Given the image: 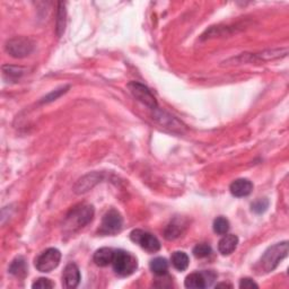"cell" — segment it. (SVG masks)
Returning a JSON list of instances; mask_svg holds the SVG:
<instances>
[{
	"label": "cell",
	"mask_w": 289,
	"mask_h": 289,
	"mask_svg": "<svg viewBox=\"0 0 289 289\" xmlns=\"http://www.w3.org/2000/svg\"><path fill=\"white\" fill-rule=\"evenodd\" d=\"M94 217V208L93 206L87 204H80L75 206L74 208L68 212V215L64 219L63 230L68 234H74L79 231L80 228H84L86 225L93 220Z\"/></svg>",
	"instance_id": "cell-1"
},
{
	"label": "cell",
	"mask_w": 289,
	"mask_h": 289,
	"mask_svg": "<svg viewBox=\"0 0 289 289\" xmlns=\"http://www.w3.org/2000/svg\"><path fill=\"white\" fill-rule=\"evenodd\" d=\"M288 255V242L278 243L274 247H270L265 251L260 260V270L263 272L274 271L278 264Z\"/></svg>",
	"instance_id": "cell-2"
},
{
	"label": "cell",
	"mask_w": 289,
	"mask_h": 289,
	"mask_svg": "<svg viewBox=\"0 0 289 289\" xmlns=\"http://www.w3.org/2000/svg\"><path fill=\"white\" fill-rule=\"evenodd\" d=\"M112 266L116 274L120 277H129L138 268L137 259L124 250H116L112 261Z\"/></svg>",
	"instance_id": "cell-3"
},
{
	"label": "cell",
	"mask_w": 289,
	"mask_h": 289,
	"mask_svg": "<svg viewBox=\"0 0 289 289\" xmlns=\"http://www.w3.org/2000/svg\"><path fill=\"white\" fill-rule=\"evenodd\" d=\"M60 260H61L60 251L50 248L37 256L35 260V268L40 272H51L59 265Z\"/></svg>",
	"instance_id": "cell-4"
},
{
	"label": "cell",
	"mask_w": 289,
	"mask_h": 289,
	"mask_svg": "<svg viewBox=\"0 0 289 289\" xmlns=\"http://www.w3.org/2000/svg\"><path fill=\"white\" fill-rule=\"evenodd\" d=\"M34 49V43L29 37H15L6 43V51L14 58H25L30 56Z\"/></svg>",
	"instance_id": "cell-5"
},
{
	"label": "cell",
	"mask_w": 289,
	"mask_h": 289,
	"mask_svg": "<svg viewBox=\"0 0 289 289\" xmlns=\"http://www.w3.org/2000/svg\"><path fill=\"white\" fill-rule=\"evenodd\" d=\"M122 225H123L122 216L120 215V212L118 210L111 209L103 216L99 232L100 234H102V235H114V234H117L121 231Z\"/></svg>",
	"instance_id": "cell-6"
},
{
	"label": "cell",
	"mask_w": 289,
	"mask_h": 289,
	"mask_svg": "<svg viewBox=\"0 0 289 289\" xmlns=\"http://www.w3.org/2000/svg\"><path fill=\"white\" fill-rule=\"evenodd\" d=\"M130 238L141 249L149 253H155L161 250V243L156 236L143 230H135L130 233Z\"/></svg>",
	"instance_id": "cell-7"
},
{
	"label": "cell",
	"mask_w": 289,
	"mask_h": 289,
	"mask_svg": "<svg viewBox=\"0 0 289 289\" xmlns=\"http://www.w3.org/2000/svg\"><path fill=\"white\" fill-rule=\"evenodd\" d=\"M128 88L135 99H137L143 104L151 108V110H156L157 101L148 87L138 83V81H131V83L128 84Z\"/></svg>",
	"instance_id": "cell-8"
},
{
	"label": "cell",
	"mask_w": 289,
	"mask_h": 289,
	"mask_svg": "<svg viewBox=\"0 0 289 289\" xmlns=\"http://www.w3.org/2000/svg\"><path fill=\"white\" fill-rule=\"evenodd\" d=\"M215 278L216 275L212 271L193 272L185 278L184 286L187 288H206L211 286Z\"/></svg>",
	"instance_id": "cell-9"
},
{
	"label": "cell",
	"mask_w": 289,
	"mask_h": 289,
	"mask_svg": "<svg viewBox=\"0 0 289 289\" xmlns=\"http://www.w3.org/2000/svg\"><path fill=\"white\" fill-rule=\"evenodd\" d=\"M101 180H102L101 173L94 172L87 174V175L81 177L79 181L75 184L74 191L77 194H84L94 188L97 183L101 182Z\"/></svg>",
	"instance_id": "cell-10"
},
{
	"label": "cell",
	"mask_w": 289,
	"mask_h": 289,
	"mask_svg": "<svg viewBox=\"0 0 289 289\" xmlns=\"http://www.w3.org/2000/svg\"><path fill=\"white\" fill-rule=\"evenodd\" d=\"M80 271L75 263H69L66 265L62 274V285L64 288L74 289L79 285L80 282Z\"/></svg>",
	"instance_id": "cell-11"
},
{
	"label": "cell",
	"mask_w": 289,
	"mask_h": 289,
	"mask_svg": "<svg viewBox=\"0 0 289 289\" xmlns=\"http://www.w3.org/2000/svg\"><path fill=\"white\" fill-rule=\"evenodd\" d=\"M231 193L234 195V197L237 198H242V197H247L253 190V184L251 181H249L248 179H238L235 180L230 187Z\"/></svg>",
	"instance_id": "cell-12"
},
{
	"label": "cell",
	"mask_w": 289,
	"mask_h": 289,
	"mask_svg": "<svg viewBox=\"0 0 289 289\" xmlns=\"http://www.w3.org/2000/svg\"><path fill=\"white\" fill-rule=\"evenodd\" d=\"M154 111H156L154 113V118L157 120L158 123H161L163 125V127L170 128L171 130H173V131H176V130H179L180 132H182L183 125L182 123H180L175 118L168 116V114L165 112L157 111V108Z\"/></svg>",
	"instance_id": "cell-13"
},
{
	"label": "cell",
	"mask_w": 289,
	"mask_h": 289,
	"mask_svg": "<svg viewBox=\"0 0 289 289\" xmlns=\"http://www.w3.org/2000/svg\"><path fill=\"white\" fill-rule=\"evenodd\" d=\"M238 244V237L233 234H225L218 243V250L223 255H230L236 250Z\"/></svg>",
	"instance_id": "cell-14"
},
{
	"label": "cell",
	"mask_w": 289,
	"mask_h": 289,
	"mask_svg": "<svg viewBox=\"0 0 289 289\" xmlns=\"http://www.w3.org/2000/svg\"><path fill=\"white\" fill-rule=\"evenodd\" d=\"M114 251L116 250H112L110 248H102L96 251L93 260L99 266H107L108 264H112Z\"/></svg>",
	"instance_id": "cell-15"
},
{
	"label": "cell",
	"mask_w": 289,
	"mask_h": 289,
	"mask_svg": "<svg viewBox=\"0 0 289 289\" xmlns=\"http://www.w3.org/2000/svg\"><path fill=\"white\" fill-rule=\"evenodd\" d=\"M27 264L23 256L16 258L9 266V274L17 278H24L27 275Z\"/></svg>",
	"instance_id": "cell-16"
},
{
	"label": "cell",
	"mask_w": 289,
	"mask_h": 289,
	"mask_svg": "<svg viewBox=\"0 0 289 289\" xmlns=\"http://www.w3.org/2000/svg\"><path fill=\"white\" fill-rule=\"evenodd\" d=\"M171 261L174 268L179 271L187 270L190 263L188 254L185 252H182V251H176V252H174L171 256Z\"/></svg>",
	"instance_id": "cell-17"
},
{
	"label": "cell",
	"mask_w": 289,
	"mask_h": 289,
	"mask_svg": "<svg viewBox=\"0 0 289 289\" xmlns=\"http://www.w3.org/2000/svg\"><path fill=\"white\" fill-rule=\"evenodd\" d=\"M25 74V69L17 66H6L3 67V76L4 78L8 81H17L20 79L21 76Z\"/></svg>",
	"instance_id": "cell-18"
},
{
	"label": "cell",
	"mask_w": 289,
	"mask_h": 289,
	"mask_svg": "<svg viewBox=\"0 0 289 289\" xmlns=\"http://www.w3.org/2000/svg\"><path fill=\"white\" fill-rule=\"evenodd\" d=\"M183 228L184 226L181 223H179L177 220H174L165 228L164 236L166 239H170V241H172V239H175L181 236V234L183 233Z\"/></svg>",
	"instance_id": "cell-19"
},
{
	"label": "cell",
	"mask_w": 289,
	"mask_h": 289,
	"mask_svg": "<svg viewBox=\"0 0 289 289\" xmlns=\"http://www.w3.org/2000/svg\"><path fill=\"white\" fill-rule=\"evenodd\" d=\"M150 270L156 276H165L168 270V262L165 258H156L151 260Z\"/></svg>",
	"instance_id": "cell-20"
},
{
	"label": "cell",
	"mask_w": 289,
	"mask_h": 289,
	"mask_svg": "<svg viewBox=\"0 0 289 289\" xmlns=\"http://www.w3.org/2000/svg\"><path fill=\"white\" fill-rule=\"evenodd\" d=\"M57 17V34L60 36L64 32V26H66V8L63 3H59Z\"/></svg>",
	"instance_id": "cell-21"
},
{
	"label": "cell",
	"mask_w": 289,
	"mask_h": 289,
	"mask_svg": "<svg viewBox=\"0 0 289 289\" xmlns=\"http://www.w3.org/2000/svg\"><path fill=\"white\" fill-rule=\"evenodd\" d=\"M214 231L218 235H225L230 231V221L225 217H217L214 221Z\"/></svg>",
	"instance_id": "cell-22"
},
{
	"label": "cell",
	"mask_w": 289,
	"mask_h": 289,
	"mask_svg": "<svg viewBox=\"0 0 289 289\" xmlns=\"http://www.w3.org/2000/svg\"><path fill=\"white\" fill-rule=\"evenodd\" d=\"M192 253H193L195 258L204 259V258H207L208 255H210L211 248H210V245H208V244L201 243V244L195 245V247L193 248Z\"/></svg>",
	"instance_id": "cell-23"
},
{
	"label": "cell",
	"mask_w": 289,
	"mask_h": 289,
	"mask_svg": "<svg viewBox=\"0 0 289 289\" xmlns=\"http://www.w3.org/2000/svg\"><path fill=\"white\" fill-rule=\"evenodd\" d=\"M269 207V201L266 199H259L252 204V211L255 214H262Z\"/></svg>",
	"instance_id": "cell-24"
},
{
	"label": "cell",
	"mask_w": 289,
	"mask_h": 289,
	"mask_svg": "<svg viewBox=\"0 0 289 289\" xmlns=\"http://www.w3.org/2000/svg\"><path fill=\"white\" fill-rule=\"evenodd\" d=\"M32 287L37 289H49L53 288L54 283L50 279H48V278H40V279H37L33 285H32Z\"/></svg>",
	"instance_id": "cell-25"
},
{
	"label": "cell",
	"mask_w": 289,
	"mask_h": 289,
	"mask_svg": "<svg viewBox=\"0 0 289 289\" xmlns=\"http://www.w3.org/2000/svg\"><path fill=\"white\" fill-rule=\"evenodd\" d=\"M259 285L255 281H253L251 278H244L241 281H239V288L244 289H250V288H258Z\"/></svg>",
	"instance_id": "cell-26"
},
{
	"label": "cell",
	"mask_w": 289,
	"mask_h": 289,
	"mask_svg": "<svg viewBox=\"0 0 289 289\" xmlns=\"http://www.w3.org/2000/svg\"><path fill=\"white\" fill-rule=\"evenodd\" d=\"M66 92V88H62L61 91H54L52 93H50L47 97H45V102H50V101H53V100H57L58 97L63 94V93Z\"/></svg>",
	"instance_id": "cell-27"
},
{
	"label": "cell",
	"mask_w": 289,
	"mask_h": 289,
	"mask_svg": "<svg viewBox=\"0 0 289 289\" xmlns=\"http://www.w3.org/2000/svg\"><path fill=\"white\" fill-rule=\"evenodd\" d=\"M220 287H232V285H228V283H219V285H216V288H220Z\"/></svg>",
	"instance_id": "cell-28"
}]
</instances>
